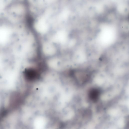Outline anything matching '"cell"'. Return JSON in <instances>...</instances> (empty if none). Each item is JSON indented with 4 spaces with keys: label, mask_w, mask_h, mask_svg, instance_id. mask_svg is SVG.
Returning a JSON list of instances; mask_svg holds the SVG:
<instances>
[{
    "label": "cell",
    "mask_w": 129,
    "mask_h": 129,
    "mask_svg": "<svg viewBox=\"0 0 129 129\" xmlns=\"http://www.w3.org/2000/svg\"><path fill=\"white\" fill-rule=\"evenodd\" d=\"M100 94V92L98 89L93 88L89 91V96L91 100L95 102L98 99Z\"/></svg>",
    "instance_id": "6da1fadb"
}]
</instances>
